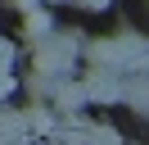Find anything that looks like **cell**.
<instances>
[{
	"instance_id": "8",
	"label": "cell",
	"mask_w": 149,
	"mask_h": 145,
	"mask_svg": "<svg viewBox=\"0 0 149 145\" xmlns=\"http://www.w3.org/2000/svg\"><path fill=\"white\" fill-rule=\"evenodd\" d=\"M81 5H86V9H104L109 0H81Z\"/></svg>"
},
{
	"instance_id": "7",
	"label": "cell",
	"mask_w": 149,
	"mask_h": 145,
	"mask_svg": "<svg viewBox=\"0 0 149 145\" xmlns=\"http://www.w3.org/2000/svg\"><path fill=\"white\" fill-rule=\"evenodd\" d=\"M14 5H18V9H27V14H32V9H36V0H14Z\"/></svg>"
},
{
	"instance_id": "5",
	"label": "cell",
	"mask_w": 149,
	"mask_h": 145,
	"mask_svg": "<svg viewBox=\"0 0 149 145\" xmlns=\"http://www.w3.org/2000/svg\"><path fill=\"white\" fill-rule=\"evenodd\" d=\"M127 100H131L136 113L149 118V77H136V82H131V86H127Z\"/></svg>"
},
{
	"instance_id": "4",
	"label": "cell",
	"mask_w": 149,
	"mask_h": 145,
	"mask_svg": "<svg viewBox=\"0 0 149 145\" xmlns=\"http://www.w3.org/2000/svg\"><path fill=\"white\" fill-rule=\"evenodd\" d=\"M91 95H100V100H118V95H122V82H113V72L95 68V72H91Z\"/></svg>"
},
{
	"instance_id": "2",
	"label": "cell",
	"mask_w": 149,
	"mask_h": 145,
	"mask_svg": "<svg viewBox=\"0 0 149 145\" xmlns=\"http://www.w3.org/2000/svg\"><path fill=\"white\" fill-rule=\"evenodd\" d=\"M27 141H32V136L23 132V118L0 109V145H27Z\"/></svg>"
},
{
	"instance_id": "6",
	"label": "cell",
	"mask_w": 149,
	"mask_h": 145,
	"mask_svg": "<svg viewBox=\"0 0 149 145\" xmlns=\"http://www.w3.org/2000/svg\"><path fill=\"white\" fill-rule=\"evenodd\" d=\"M27 36H36V41L50 36V14H45V9H32V14H27Z\"/></svg>"
},
{
	"instance_id": "1",
	"label": "cell",
	"mask_w": 149,
	"mask_h": 145,
	"mask_svg": "<svg viewBox=\"0 0 149 145\" xmlns=\"http://www.w3.org/2000/svg\"><path fill=\"white\" fill-rule=\"evenodd\" d=\"M72 54H77V41L68 36V41H54V36H45V50L36 54V68L45 72V68H54V72H63L68 63H72Z\"/></svg>"
},
{
	"instance_id": "3",
	"label": "cell",
	"mask_w": 149,
	"mask_h": 145,
	"mask_svg": "<svg viewBox=\"0 0 149 145\" xmlns=\"http://www.w3.org/2000/svg\"><path fill=\"white\" fill-rule=\"evenodd\" d=\"M54 100H59V113H68V118H72L77 109L86 104V86H81V82H63Z\"/></svg>"
}]
</instances>
